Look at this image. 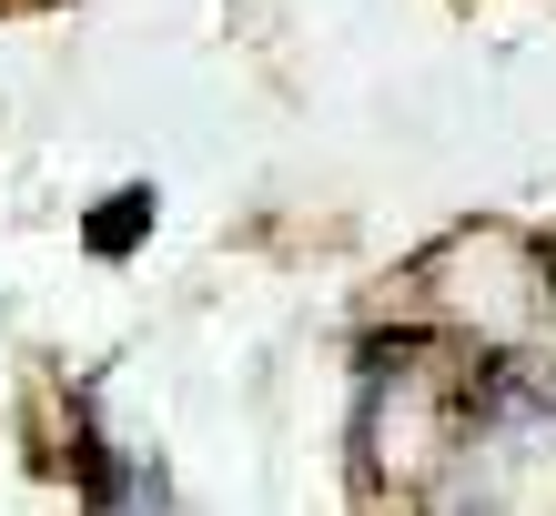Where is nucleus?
Segmentation results:
<instances>
[{
    "label": "nucleus",
    "instance_id": "f03ea898",
    "mask_svg": "<svg viewBox=\"0 0 556 516\" xmlns=\"http://www.w3.org/2000/svg\"><path fill=\"white\" fill-rule=\"evenodd\" d=\"M536 274H546V294H556V243H546V253H536Z\"/></svg>",
    "mask_w": 556,
    "mask_h": 516
},
{
    "label": "nucleus",
    "instance_id": "f257e3e1",
    "mask_svg": "<svg viewBox=\"0 0 556 516\" xmlns=\"http://www.w3.org/2000/svg\"><path fill=\"white\" fill-rule=\"evenodd\" d=\"M142 234H152V183H122V192H112V203H102V213H91V223H81V243H91V253H102V264H122V253H132Z\"/></svg>",
    "mask_w": 556,
    "mask_h": 516
}]
</instances>
